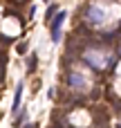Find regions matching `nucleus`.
<instances>
[{"label":"nucleus","instance_id":"5","mask_svg":"<svg viewBox=\"0 0 121 128\" xmlns=\"http://www.w3.org/2000/svg\"><path fill=\"white\" fill-rule=\"evenodd\" d=\"M27 65H29V70H34V68H36V56H34V54H31V58L27 61Z\"/></svg>","mask_w":121,"mask_h":128},{"label":"nucleus","instance_id":"4","mask_svg":"<svg viewBox=\"0 0 121 128\" xmlns=\"http://www.w3.org/2000/svg\"><path fill=\"white\" fill-rule=\"evenodd\" d=\"M67 83H70V86H79V83H83V79H81L76 72H72V74L67 76Z\"/></svg>","mask_w":121,"mask_h":128},{"label":"nucleus","instance_id":"6","mask_svg":"<svg viewBox=\"0 0 121 128\" xmlns=\"http://www.w3.org/2000/svg\"><path fill=\"white\" fill-rule=\"evenodd\" d=\"M25 128H38V126H36V124H31V126H25Z\"/></svg>","mask_w":121,"mask_h":128},{"label":"nucleus","instance_id":"2","mask_svg":"<svg viewBox=\"0 0 121 128\" xmlns=\"http://www.w3.org/2000/svg\"><path fill=\"white\" fill-rule=\"evenodd\" d=\"M88 22L90 25H101L103 22V11L97 7H88Z\"/></svg>","mask_w":121,"mask_h":128},{"label":"nucleus","instance_id":"7","mask_svg":"<svg viewBox=\"0 0 121 128\" xmlns=\"http://www.w3.org/2000/svg\"><path fill=\"white\" fill-rule=\"evenodd\" d=\"M45 2H47V0H45Z\"/></svg>","mask_w":121,"mask_h":128},{"label":"nucleus","instance_id":"3","mask_svg":"<svg viewBox=\"0 0 121 128\" xmlns=\"http://www.w3.org/2000/svg\"><path fill=\"white\" fill-rule=\"evenodd\" d=\"M20 97H22V83H18V88H16V94H13V106H11V112H18V106H20Z\"/></svg>","mask_w":121,"mask_h":128},{"label":"nucleus","instance_id":"1","mask_svg":"<svg viewBox=\"0 0 121 128\" xmlns=\"http://www.w3.org/2000/svg\"><path fill=\"white\" fill-rule=\"evenodd\" d=\"M63 22H65V11H58L52 18V40L54 43L61 40V27H63Z\"/></svg>","mask_w":121,"mask_h":128}]
</instances>
